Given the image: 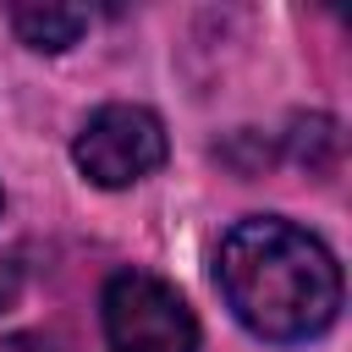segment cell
Wrapping results in <instances>:
<instances>
[{"label":"cell","mask_w":352,"mask_h":352,"mask_svg":"<svg viewBox=\"0 0 352 352\" xmlns=\"http://www.w3.org/2000/svg\"><path fill=\"white\" fill-rule=\"evenodd\" d=\"M220 292L264 341L319 336L341 308V270L319 236L292 220H242L220 242Z\"/></svg>","instance_id":"obj_1"},{"label":"cell","mask_w":352,"mask_h":352,"mask_svg":"<svg viewBox=\"0 0 352 352\" xmlns=\"http://www.w3.org/2000/svg\"><path fill=\"white\" fill-rule=\"evenodd\" d=\"M110 352H198V319L160 275L121 270L104 286Z\"/></svg>","instance_id":"obj_2"},{"label":"cell","mask_w":352,"mask_h":352,"mask_svg":"<svg viewBox=\"0 0 352 352\" xmlns=\"http://www.w3.org/2000/svg\"><path fill=\"white\" fill-rule=\"evenodd\" d=\"M72 160L94 187H132L165 160V126L143 104H104L82 121Z\"/></svg>","instance_id":"obj_3"},{"label":"cell","mask_w":352,"mask_h":352,"mask_svg":"<svg viewBox=\"0 0 352 352\" xmlns=\"http://www.w3.org/2000/svg\"><path fill=\"white\" fill-rule=\"evenodd\" d=\"M11 28L33 50H66L88 33V11L82 6H55V0H22V6H11Z\"/></svg>","instance_id":"obj_4"},{"label":"cell","mask_w":352,"mask_h":352,"mask_svg":"<svg viewBox=\"0 0 352 352\" xmlns=\"http://www.w3.org/2000/svg\"><path fill=\"white\" fill-rule=\"evenodd\" d=\"M0 352H55L44 336H0Z\"/></svg>","instance_id":"obj_5"}]
</instances>
